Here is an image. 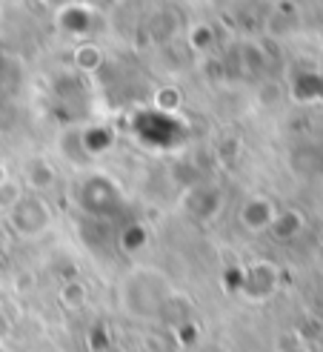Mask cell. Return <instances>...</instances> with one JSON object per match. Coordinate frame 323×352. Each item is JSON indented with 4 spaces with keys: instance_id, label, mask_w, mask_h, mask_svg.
Returning <instances> with one entry per match:
<instances>
[{
    "instance_id": "5b68a950",
    "label": "cell",
    "mask_w": 323,
    "mask_h": 352,
    "mask_svg": "<svg viewBox=\"0 0 323 352\" xmlns=\"http://www.w3.org/2000/svg\"><path fill=\"white\" fill-rule=\"evenodd\" d=\"M43 3H46V6H52V9H58V12H60V9H69L71 3H75V0H43Z\"/></svg>"
},
{
    "instance_id": "6da1fadb",
    "label": "cell",
    "mask_w": 323,
    "mask_h": 352,
    "mask_svg": "<svg viewBox=\"0 0 323 352\" xmlns=\"http://www.w3.org/2000/svg\"><path fill=\"white\" fill-rule=\"evenodd\" d=\"M169 298V284L164 275H157L152 270H137L132 278H126V284L120 289V301L132 318L152 321L160 315V309L166 307Z\"/></svg>"
},
{
    "instance_id": "277c9868",
    "label": "cell",
    "mask_w": 323,
    "mask_h": 352,
    "mask_svg": "<svg viewBox=\"0 0 323 352\" xmlns=\"http://www.w3.org/2000/svg\"><path fill=\"white\" fill-rule=\"evenodd\" d=\"M23 184L14 178H0V212H12V209L23 201Z\"/></svg>"
},
{
    "instance_id": "7a4b0ae2",
    "label": "cell",
    "mask_w": 323,
    "mask_h": 352,
    "mask_svg": "<svg viewBox=\"0 0 323 352\" xmlns=\"http://www.w3.org/2000/svg\"><path fill=\"white\" fill-rule=\"evenodd\" d=\"M9 218H12V226H14V230L21 232V235H26V238L41 235L46 226L52 223L49 206H46V201H41L38 195H23V201L12 209Z\"/></svg>"
},
{
    "instance_id": "3957f363",
    "label": "cell",
    "mask_w": 323,
    "mask_h": 352,
    "mask_svg": "<svg viewBox=\"0 0 323 352\" xmlns=\"http://www.w3.org/2000/svg\"><path fill=\"white\" fill-rule=\"evenodd\" d=\"M275 206L269 204V198H249L241 212V221L249 232H263L266 226L275 223Z\"/></svg>"
},
{
    "instance_id": "8992f818",
    "label": "cell",
    "mask_w": 323,
    "mask_h": 352,
    "mask_svg": "<svg viewBox=\"0 0 323 352\" xmlns=\"http://www.w3.org/2000/svg\"><path fill=\"white\" fill-rule=\"evenodd\" d=\"M286 352H307V349H300V346H295V349H286Z\"/></svg>"
}]
</instances>
